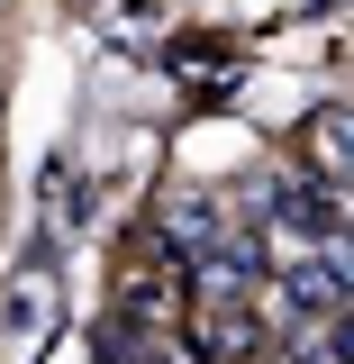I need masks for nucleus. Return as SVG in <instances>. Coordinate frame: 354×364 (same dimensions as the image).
<instances>
[{
  "instance_id": "f03ea898",
  "label": "nucleus",
  "mask_w": 354,
  "mask_h": 364,
  "mask_svg": "<svg viewBox=\"0 0 354 364\" xmlns=\"http://www.w3.org/2000/svg\"><path fill=\"white\" fill-rule=\"evenodd\" d=\"M309 164L327 182H354V100H327L309 119Z\"/></svg>"
},
{
  "instance_id": "f257e3e1",
  "label": "nucleus",
  "mask_w": 354,
  "mask_h": 364,
  "mask_svg": "<svg viewBox=\"0 0 354 364\" xmlns=\"http://www.w3.org/2000/svg\"><path fill=\"white\" fill-rule=\"evenodd\" d=\"M282 310L291 318H345V273L327 255H291L282 264Z\"/></svg>"
},
{
  "instance_id": "7ed1b4c3",
  "label": "nucleus",
  "mask_w": 354,
  "mask_h": 364,
  "mask_svg": "<svg viewBox=\"0 0 354 364\" xmlns=\"http://www.w3.org/2000/svg\"><path fill=\"white\" fill-rule=\"evenodd\" d=\"M209 346H219V355H255V310H245V301H219V310H209Z\"/></svg>"
}]
</instances>
